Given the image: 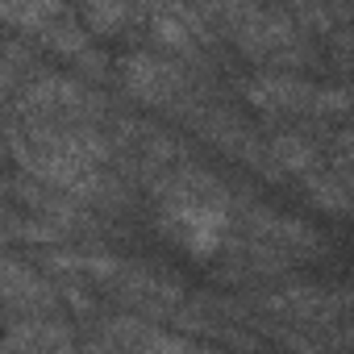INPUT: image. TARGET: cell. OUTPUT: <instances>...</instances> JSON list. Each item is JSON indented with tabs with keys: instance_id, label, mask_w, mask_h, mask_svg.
I'll use <instances>...</instances> for the list:
<instances>
[{
	"instance_id": "obj_1",
	"label": "cell",
	"mask_w": 354,
	"mask_h": 354,
	"mask_svg": "<svg viewBox=\"0 0 354 354\" xmlns=\"http://www.w3.org/2000/svg\"><path fill=\"white\" fill-rule=\"evenodd\" d=\"M167 225L192 254H209L225 238V209L217 201H205L196 192L167 201Z\"/></svg>"
}]
</instances>
